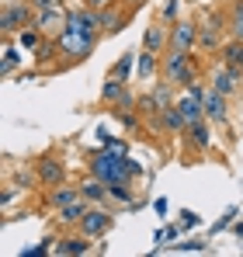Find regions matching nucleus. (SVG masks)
Instances as JSON below:
<instances>
[{"mask_svg": "<svg viewBox=\"0 0 243 257\" xmlns=\"http://www.w3.org/2000/svg\"><path fill=\"white\" fill-rule=\"evenodd\" d=\"M233 219H236V209H229V212H226L222 219H219V222H215V233H219V229H226V226H233Z\"/></svg>", "mask_w": 243, "mask_h": 257, "instance_id": "36", "label": "nucleus"}, {"mask_svg": "<svg viewBox=\"0 0 243 257\" xmlns=\"http://www.w3.org/2000/svg\"><path fill=\"white\" fill-rule=\"evenodd\" d=\"M198 73H202V66H198V59L191 52L167 49V56H163V80H170L177 90H184L191 80H198Z\"/></svg>", "mask_w": 243, "mask_h": 257, "instance_id": "2", "label": "nucleus"}, {"mask_svg": "<svg viewBox=\"0 0 243 257\" xmlns=\"http://www.w3.org/2000/svg\"><path fill=\"white\" fill-rule=\"evenodd\" d=\"M212 87H215L219 94L233 97V94H236V90L243 87V70H236V66H229V63L215 66V73H212Z\"/></svg>", "mask_w": 243, "mask_h": 257, "instance_id": "10", "label": "nucleus"}, {"mask_svg": "<svg viewBox=\"0 0 243 257\" xmlns=\"http://www.w3.org/2000/svg\"><path fill=\"white\" fill-rule=\"evenodd\" d=\"M177 233H181V226H170V229H167V233H160V240H174V236H177Z\"/></svg>", "mask_w": 243, "mask_h": 257, "instance_id": "37", "label": "nucleus"}, {"mask_svg": "<svg viewBox=\"0 0 243 257\" xmlns=\"http://www.w3.org/2000/svg\"><path fill=\"white\" fill-rule=\"evenodd\" d=\"M90 11H104V7H115V4H122V0H83Z\"/></svg>", "mask_w": 243, "mask_h": 257, "instance_id": "35", "label": "nucleus"}, {"mask_svg": "<svg viewBox=\"0 0 243 257\" xmlns=\"http://www.w3.org/2000/svg\"><path fill=\"white\" fill-rule=\"evenodd\" d=\"M56 240H42L39 247H28V250H21V257H39V254H49V247H52Z\"/></svg>", "mask_w": 243, "mask_h": 257, "instance_id": "32", "label": "nucleus"}, {"mask_svg": "<svg viewBox=\"0 0 243 257\" xmlns=\"http://www.w3.org/2000/svg\"><path fill=\"white\" fill-rule=\"evenodd\" d=\"M111 222H115V219H111V212H108L104 205H90V209H87V215L80 219V226H77V229H80L83 236L97 240V236H104V233L111 229Z\"/></svg>", "mask_w": 243, "mask_h": 257, "instance_id": "7", "label": "nucleus"}, {"mask_svg": "<svg viewBox=\"0 0 243 257\" xmlns=\"http://www.w3.org/2000/svg\"><path fill=\"white\" fill-rule=\"evenodd\" d=\"M219 56H222V63H229V66L243 70V42H240V39H229V42H222Z\"/></svg>", "mask_w": 243, "mask_h": 257, "instance_id": "25", "label": "nucleus"}, {"mask_svg": "<svg viewBox=\"0 0 243 257\" xmlns=\"http://www.w3.org/2000/svg\"><path fill=\"white\" fill-rule=\"evenodd\" d=\"M63 177H66V167H63L59 157H42L39 160V184L42 188H56V184H63Z\"/></svg>", "mask_w": 243, "mask_h": 257, "instance_id": "14", "label": "nucleus"}, {"mask_svg": "<svg viewBox=\"0 0 243 257\" xmlns=\"http://www.w3.org/2000/svg\"><path fill=\"white\" fill-rule=\"evenodd\" d=\"M153 209H157L160 215H167V198H157V202H153Z\"/></svg>", "mask_w": 243, "mask_h": 257, "instance_id": "38", "label": "nucleus"}, {"mask_svg": "<svg viewBox=\"0 0 243 257\" xmlns=\"http://www.w3.org/2000/svg\"><path fill=\"white\" fill-rule=\"evenodd\" d=\"M101 101L111 104V108H136V97H132L129 84L125 80H111V77H108V84L101 90Z\"/></svg>", "mask_w": 243, "mask_h": 257, "instance_id": "12", "label": "nucleus"}, {"mask_svg": "<svg viewBox=\"0 0 243 257\" xmlns=\"http://www.w3.org/2000/svg\"><path fill=\"white\" fill-rule=\"evenodd\" d=\"M122 4H125V7H143L146 0H122Z\"/></svg>", "mask_w": 243, "mask_h": 257, "instance_id": "40", "label": "nucleus"}, {"mask_svg": "<svg viewBox=\"0 0 243 257\" xmlns=\"http://www.w3.org/2000/svg\"><path fill=\"white\" fill-rule=\"evenodd\" d=\"M229 35V14L226 11H208L198 18V49L202 52H215L222 49V39Z\"/></svg>", "mask_w": 243, "mask_h": 257, "instance_id": "3", "label": "nucleus"}, {"mask_svg": "<svg viewBox=\"0 0 243 257\" xmlns=\"http://www.w3.org/2000/svg\"><path fill=\"white\" fill-rule=\"evenodd\" d=\"M111 115H115L129 132H136V128H139V108H111Z\"/></svg>", "mask_w": 243, "mask_h": 257, "instance_id": "29", "label": "nucleus"}, {"mask_svg": "<svg viewBox=\"0 0 243 257\" xmlns=\"http://www.w3.org/2000/svg\"><path fill=\"white\" fill-rule=\"evenodd\" d=\"M129 11H132V7H125V4H115V7H104V11H97L104 35H115V32H122V28H125V21H129Z\"/></svg>", "mask_w": 243, "mask_h": 257, "instance_id": "16", "label": "nucleus"}, {"mask_svg": "<svg viewBox=\"0 0 243 257\" xmlns=\"http://www.w3.org/2000/svg\"><path fill=\"white\" fill-rule=\"evenodd\" d=\"M136 108H139V115H160V111H163L153 90H150V94H143V97H136Z\"/></svg>", "mask_w": 243, "mask_h": 257, "instance_id": "30", "label": "nucleus"}, {"mask_svg": "<svg viewBox=\"0 0 243 257\" xmlns=\"http://www.w3.org/2000/svg\"><path fill=\"white\" fill-rule=\"evenodd\" d=\"M77 198H83L80 195V184H56V188H49V195H45V205L49 209H63V205H70V202H77Z\"/></svg>", "mask_w": 243, "mask_h": 257, "instance_id": "17", "label": "nucleus"}, {"mask_svg": "<svg viewBox=\"0 0 243 257\" xmlns=\"http://www.w3.org/2000/svg\"><path fill=\"white\" fill-rule=\"evenodd\" d=\"M28 25H35V11H32V4H25V0H7V4H4V14H0V28H4V35L11 39V35H18V32L28 28Z\"/></svg>", "mask_w": 243, "mask_h": 257, "instance_id": "5", "label": "nucleus"}, {"mask_svg": "<svg viewBox=\"0 0 243 257\" xmlns=\"http://www.w3.org/2000/svg\"><path fill=\"white\" fill-rule=\"evenodd\" d=\"M226 14H229V39L243 42V0H233Z\"/></svg>", "mask_w": 243, "mask_h": 257, "instance_id": "27", "label": "nucleus"}, {"mask_svg": "<svg viewBox=\"0 0 243 257\" xmlns=\"http://www.w3.org/2000/svg\"><path fill=\"white\" fill-rule=\"evenodd\" d=\"M80 195L90 202V205H104V202H111V195H108V181L97 177V174H90V177L80 184Z\"/></svg>", "mask_w": 243, "mask_h": 257, "instance_id": "18", "label": "nucleus"}, {"mask_svg": "<svg viewBox=\"0 0 243 257\" xmlns=\"http://www.w3.org/2000/svg\"><path fill=\"white\" fill-rule=\"evenodd\" d=\"M66 28H70V32H83V35H97V39L104 35V28H101V18H97V11H90L87 4L66 14Z\"/></svg>", "mask_w": 243, "mask_h": 257, "instance_id": "8", "label": "nucleus"}, {"mask_svg": "<svg viewBox=\"0 0 243 257\" xmlns=\"http://www.w3.org/2000/svg\"><path fill=\"white\" fill-rule=\"evenodd\" d=\"M174 104L181 108V115L188 118V125H191V122H202V118H205V104L198 101V97H191L188 90H184V94H181V97H177Z\"/></svg>", "mask_w": 243, "mask_h": 257, "instance_id": "23", "label": "nucleus"}, {"mask_svg": "<svg viewBox=\"0 0 243 257\" xmlns=\"http://www.w3.org/2000/svg\"><path fill=\"white\" fill-rule=\"evenodd\" d=\"M184 143H188V150H198V153L212 150V122L208 118L191 122V125L184 128Z\"/></svg>", "mask_w": 243, "mask_h": 257, "instance_id": "13", "label": "nucleus"}, {"mask_svg": "<svg viewBox=\"0 0 243 257\" xmlns=\"http://www.w3.org/2000/svg\"><path fill=\"white\" fill-rule=\"evenodd\" d=\"M18 42H21V49H39V45L45 42V35H42L35 25H28V28L18 32Z\"/></svg>", "mask_w": 243, "mask_h": 257, "instance_id": "28", "label": "nucleus"}, {"mask_svg": "<svg viewBox=\"0 0 243 257\" xmlns=\"http://www.w3.org/2000/svg\"><path fill=\"white\" fill-rule=\"evenodd\" d=\"M160 70H163V56H157V52H146V49L136 56V80H153Z\"/></svg>", "mask_w": 243, "mask_h": 257, "instance_id": "19", "label": "nucleus"}, {"mask_svg": "<svg viewBox=\"0 0 243 257\" xmlns=\"http://www.w3.org/2000/svg\"><path fill=\"white\" fill-rule=\"evenodd\" d=\"M94 45H97V35H83V32H70V28H63L59 39H56V49L63 56V66L77 63V59H87L94 52Z\"/></svg>", "mask_w": 243, "mask_h": 257, "instance_id": "4", "label": "nucleus"}, {"mask_svg": "<svg viewBox=\"0 0 243 257\" xmlns=\"http://www.w3.org/2000/svg\"><path fill=\"white\" fill-rule=\"evenodd\" d=\"M132 73H136V52H122L118 59H115V66L108 70V77L111 80H132Z\"/></svg>", "mask_w": 243, "mask_h": 257, "instance_id": "24", "label": "nucleus"}, {"mask_svg": "<svg viewBox=\"0 0 243 257\" xmlns=\"http://www.w3.org/2000/svg\"><path fill=\"white\" fill-rule=\"evenodd\" d=\"M35 28H39L42 35H52V32H63L66 28V14L52 4V7H42L39 14H35Z\"/></svg>", "mask_w": 243, "mask_h": 257, "instance_id": "15", "label": "nucleus"}, {"mask_svg": "<svg viewBox=\"0 0 243 257\" xmlns=\"http://www.w3.org/2000/svg\"><path fill=\"white\" fill-rule=\"evenodd\" d=\"M108 195H111V202H118V205H132V202H136L132 181H115V184H108Z\"/></svg>", "mask_w": 243, "mask_h": 257, "instance_id": "26", "label": "nucleus"}, {"mask_svg": "<svg viewBox=\"0 0 243 257\" xmlns=\"http://www.w3.org/2000/svg\"><path fill=\"white\" fill-rule=\"evenodd\" d=\"M174 52H195L198 49V21L195 18H177L170 25V45Z\"/></svg>", "mask_w": 243, "mask_h": 257, "instance_id": "6", "label": "nucleus"}, {"mask_svg": "<svg viewBox=\"0 0 243 257\" xmlns=\"http://www.w3.org/2000/svg\"><path fill=\"white\" fill-rule=\"evenodd\" d=\"M184 219H181V229H195L198 222H202V215H195V212H181Z\"/></svg>", "mask_w": 243, "mask_h": 257, "instance_id": "34", "label": "nucleus"}, {"mask_svg": "<svg viewBox=\"0 0 243 257\" xmlns=\"http://www.w3.org/2000/svg\"><path fill=\"white\" fill-rule=\"evenodd\" d=\"M160 122H163V132H167V136H184V128H188V118L181 115V108H177V104L163 108V111H160Z\"/></svg>", "mask_w": 243, "mask_h": 257, "instance_id": "21", "label": "nucleus"}, {"mask_svg": "<svg viewBox=\"0 0 243 257\" xmlns=\"http://www.w3.org/2000/svg\"><path fill=\"white\" fill-rule=\"evenodd\" d=\"M233 233H236V236L243 240V222H236V226H233Z\"/></svg>", "mask_w": 243, "mask_h": 257, "instance_id": "41", "label": "nucleus"}, {"mask_svg": "<svg viewBox=\"0 0 243 257\" xmlns=\"http://www.w3.org/2000/svg\"><path fill=\"white\" fill-rule=\"evenodd\" d=\"M170 45V21H163V14H157L150 25H146V35H143V49L146 52H157L163 56V49Z\"/></svg>", "mask_w": 243, "mask_h": 257, "instance_id": "9", "label": "nucleus"}, {"mask_svg": "<svg viewBox=\"0 0 243 257\" xmlns=\"http://www.w3.org/2000/svg\"><path fill=\"white\" fill-rule=\"evenodd\" d=\"M202 104H205V118H208L212 125H222V122L229 118V97H226V94H219L215 87H208V90H205Z\"/></svg>", "mask_w": 243, "mask_h": 257, "instance_id": "11", "label": "nucleus"}, {"mask_svg": "<svg viewBox=\"0 0 243 257\" xmlns=\"http://www.w3.org/2000/svg\"><path fill=\"white\" fill-rule=\"evenodd\" d=\"M32 7H39V11L42 7H52V0H32Z\"/></svg>", "mask_w": 243, "mask_h": 257, "instance_id": "39", "label": "nucleus"}, {"mask_svg": "<svg viewBox=\"0 0 243 257\" xmlns=\"http://www.w3.org/2000/svg\"><path fill=\"white\" fill-rule=\"evenodd\" d=\"M18 63H21V56H18V52H14L11 45H7V52H4V66H0V70H4V73H11V70H14Z\"/></svg>", "mask_w": 243, "mask_h": 257, "instance_id": "31", "label": "nucleus"}, {"mask_svg": "<svg viewBox=\"0 0 243 257\" xmlns=\"http://www.w3.org/2000/svg\"><path fill=\"white\" fill-rule=\"evenodd\" d=\"M87 209H90V202H87V198H77V202L63 205L56 219H59V226H80V219L87 215Z\"/></svg>", "mask_w": 243, "mask_h": 257, "instance_id": "22", "label": "nucleus"}, {"mask_svg": "<svg viewBox=\"0 0 243 257\" xmlns=\"http://www.w3.org/2000/svg\"><path fill=\"white\" fill-rule=\"evenodd\" d=\"M56 254L63 257H77V254H87L90 250V236H83V233H73V236H63V240H56V247H52Z\"/></svg>", "mask_w": 243, "mask_h": 257, "instance_id": "20", "label": "nucleus"}, {"mask_svg": "<svg viewBox=\"0 0 243 257\" xmlns=\"http://www.w3.org/2000/svg\"><path fill=\"white\" fill-rule=\"evenodd\" d=\"M177 4H181V0H167V7L160 11V14H163V21H170V25L177 21Z\"/></svg>", "mask_w": 243, "mask_h": 257, "instance_id": "33", "label": "nucleus"}, {"mask_svg": "<svg viewBox=\"0 0 243 257\" xmlns=\"http://www.w3.org/2000/svg\"><path fill=\"white\" fill-rule=\"evenodd\" d=\"M87 171L97 174V177H104L108 184H115V181H136L143 167H139V160H132L129 153H115V150H101V153H94L90 160H87Z\"/></svg>", "mask_w": 243, "mask_h": 257, "instance_id": "1", "label": "nucleus"}]
</instances>
